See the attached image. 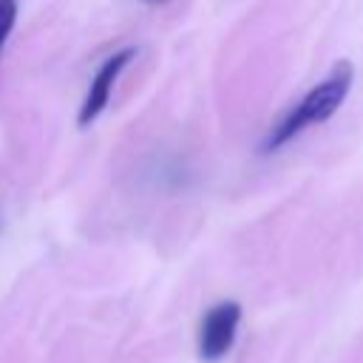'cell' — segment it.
Here are the masks:
<instances>
[{"label": "cell", "instance_id": "7a4b0ae2", "mask_svg": "<svg viewBox=\"0 0 363 363\" xmlns=\"http://www.w3.org/2000/svg\"><path fill=\"white\" fill-rule=\"evenodd\" d=\"M238 323H241V306L235 301H221L210 306L199 323V340H196L199 357L204 363H218L230 352Z\"/></svg>", "mask_w": 363, "mask_h": 363}, {"label": "cell", "instance_id": "3957f363", "mask_svg": "<svg viewBox=\"0 0 363 363\" xmlns=\"http://www.w3.org/2000/svg\"><path fill=\"white\" fill-rule=\"evenodd\" d=\"M136 54H139L136 45H125V48L113 51V54L96 68V74L91 77V85H88V91H85V96H82L79 113H77V125H79V128H88L91 122L99 119V113H102V111L108 108V102H111V94H113V85H116L119 74L130 65V60H133Z\"/></svg>", "mask_w": 363, "mask_h": 363}, {"label": "cell", "instance_id": "6da1fadb", "mask_svg": "<svg viewBox=\"0 0 363 363\" xmlns=\"http://www.w3.org/2000/svg\"><path fill=\"white\" fill-rule=\"evenodd\" d=\"M352 79H354V71L349 62H337L318 85H312L278 122L275 128L267 133L261 150L264 153H272L278 147H284L286 142H292L298 133H303L306 128L312 125H320L326 122L346 99L349 88H352Z\"/></svg>", "mask_w": 363, "mask_h": 363}, {"label": "cell", "instance_id": "5b68a950", "mask_svg": "<svg viewBox=\"0 0 363 363\" xmlns=\"http://www.w3.org/2000/svg\"><path fill=\"white\" fill-rule=\"evenodd\" d=\"M145 3H167V0H145Z\"/></svg>", "mask_w": 363, "mask_h": 363}, {"label": "cell", "instance_id": "277c9868", "mask_svg": "<svg viewBox=\"0 0 363 363\" xmlns=\"http://www.w3.org/2000/svg\"><path fill=\"white\" fill-rule=\"evenodd\" d=\"M14 20H17V0H0V51L14 28Z\"/></svg>", "mask_w": 363, "mask_h": 363}]
</instances>
